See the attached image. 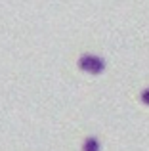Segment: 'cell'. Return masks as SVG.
I'll list each match as a JSON object with an SVG mask.
<instances>
[{
    "instance_id": "cell-1",
    "label": "cell",
    "mask_w": 149,
    "mask_h": 151,
    "mask_svg": "<svg viewBox=\"0 0 149 151\" xmlns=\"http://www.w3.org/2000/svg\"><path fill=\"white\" fill-rule=\"evenodd\" d=\"M78 67H80L84 73H90V75H100L103 73L105 69V61L101 58H97V55H82L80 59H78Z\"/></svg>"
},
{
    "instance_id": "cell-3",
    "label": "cell",
    "mask_w": 149,
    "mask_h": 151,
    "mask_svg": "<svg viewBox=\"0 0 149 151\" xmlns=\"http://www.w3.org/2000/svg\"><path fill=\"white\" fill-rule=\"evenodd\" d=\"M142 101L145 103V105H149V88H147V90H143V92H142Z\"/></svg>"
},
{
    "instance_id": "cell-2",
    "label": "cell",
    "mask_w": 149,
    "mask_h": 151,
    "mask_svg": "<svg viewBox=\"0 0 149 151\" xmlns=\"http://www.w3.org/2000/svg\"><path fill=\"white\" fill-rule=\"evenodd\" d=\"M82 151H100V142H97V138L90 136L84 140V145H82Z\"/></svg>"
}]
</instances>
